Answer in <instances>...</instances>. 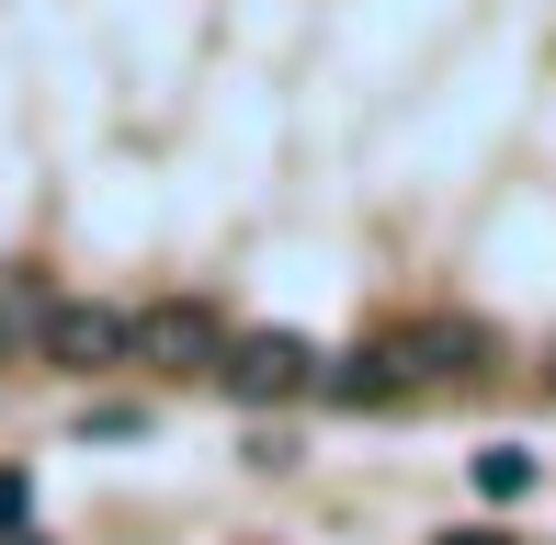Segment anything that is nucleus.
<instances>
[{
  "label": "nucleus",
  "mask_w": 556,
  "mask_h": 545,
  "mask_svg": "<svg viewBox=\"0 0 556 545\" xmlns=\"http://www.w3.org/2000/svg\"><path fill=\"white\" fill-rule=\"evenodd\" d=\"M125 364H160V376H216L227 364V318L205 295H160V307L125 318Z\"/></svg>",
  "instance_id": "nucleus-1"
},
{
  "label": "nucleus",
  "mask_w": 556,
  "mask_h": 545,
  "mask_svg": "<svg viewBox=\"0 0 556 545\" xmlns=\"http://www.w3.org/2000/svg\"><path fill=\"white\" fill-rule=\"evenodd\" d=\"M216 386H227V398H250V409L307 398V386H318V341H295V330H250V341H227Z\"/></svg>",
  "instance_id": "nucleus-2"
},
{
  "label": "nucleus",
  "mask_w": 556,
  "mask_h": 545,
  "mask_svg": "<svg viewBox=\"0 0 556 545\" xmlns=\"http://www.w3.org/2000/svg\"><path fill=\"white\" fill-rule=\"evenodd\" d=\"M387 364H397V386L489 376V330H477V318H409V330H387Z\"/></svg>",
  "instance_id": "nucleus-3"
},
{
  "label": "nucleus",
  "mask_w": 556,
  "mask_h": 545,
  "mask_svg": "<svg viewBox=\"0 0 556 545\" xmlns=\"http://www.w3.org/2000/svg\"><path fill=\"white\" fill-rule=\"evenodd\" d=\"M35 353L58 364V376H103V364H125V307H91V295H58L35 330Z\"/></svg>",
  "instance_id": "nucleus-4"
},
{
  "label": "nucleus",
  "mask_w": 556,
  "mask_h": 545,
  "mask_svg": "<svg viewBox=\"0 0 556 545\" xmlns=\"http://www.w3.org/2000/svg\"><path fill=\"white\" fill-rule=\"evenodd\" d=\"M318 398H341V409H375V398H397V364H387V341H375V353H341V364H318Z\"/></svg>",
  "instance_id": "nucleus-5"
},
{
  "label": "nucleus",
  "mask_w": 556,
  "mask_h": 545,
  "mask_svg": "<svg viewBox=\"0 0 556 545\" xmlns=\"http://www.w3.org/2000/svg\"><path fill=\"white\" fill-rule=\"evenodd\" d=\"M46 307H58V295H46L35 272H0V353H12V341H35V330H46Z\"/></svg>",
  "instance_id": "nucleus-6"
},
{
  "label": "nucleus",
  "mask_w": 556,
  "mask_h": 545,
  "mask_svg": "<svg viewBox=\"0 0 556 545\" xmlns=\"http://www.w3.org/2000/svg\"><path fill=\"white\" fill-rule=\"evenodd\" d=\"M477 489H489V500H522V489H534V455H522V443H489V455H477Z\"/></svg>",
  "instance_id": "nucleus-7"
},
{
  "label": "nucleus",
  "mask_w": 556,
  "mask_h": 545,
  "mask_svg": "<svg viewBox=\"0 0 556 545\" xmlns=\"http://www.w3.org/2000/svg\"><path fill=\"white\" fill-rule=\"evenodd\" d=\"M23 511H35V489H23L12 466H0V523H23Z\"/></svg>",
  "instance_id": "nucleus-8"
},
{
  "label": "nucleus",
  "mask_w": 556,
  "mask_h": 545,
  "mask_svg": "<svg viewBox=\"0 0 556 545\" xmlns=\"http://www.w3.org/2000/svg\"><path fill=\"white\" fill-rule=\"evenodd\" d=\"M443 545H511V534H500V523H466V534H443Z\"/></svg>",
  "instance_id": "nucleus-9"
},
{
  "label": "nucleus",
  "mask_w": 556,
  "mask_h": 545,
  "mask_svg": "<svg viewBox=\"0 0 556 545\" xmlns=\"http://www.w3.org/2000/svg\"><path fill=\"white\" fill-rule=\"evenodd\" d=\"M23 545H35V534H23Z\"/></svg>",
  "instance_id": "nucleus-10"
}]
</instances>
